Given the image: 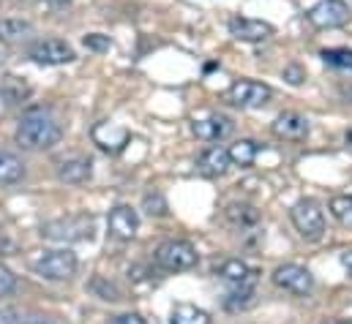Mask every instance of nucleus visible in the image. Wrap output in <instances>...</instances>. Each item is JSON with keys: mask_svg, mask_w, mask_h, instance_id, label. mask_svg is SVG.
Returning <instances> with one entry per match:
<instances>
[{"mask_svg": "<svg viewBox=\"0 0 352 324\" xmlns=\"http://www.w3.org/2000/svg\"><path fill=\"white\" fill-rule=\"evenodd\" d=\"M30 30H33V25L25 19H0V41H19Z\"/></svg>", "mask_w": 352, "mask_h": 324, "instance_id": "4be33fe9", "label": "nucleus"}, {"mask_svg": "<svg viewBox=\"0 0 352 324\" xmlns=\"http://www.w3.org/2000/svg\"><path fill=\"white\" fill-rule=\"evenodd\" d=\"M25 177V163L19 161L14 153L0 150V185H14Z\"/></svg>", "mask_w": 352, "mask_h": 324, "instance_id": "aec40b11", "label": "nucleus"}, {"mask_svg": "<svg viewBox=\"0 0 352 324\" xmlns=\"http://www.w3.org/2000/svg\"><path fill=\"white\" fill-rule=\"evenodd\" d=\"M230 166H232L230 153H227V148H221V145H213V148L202 150L199 159H197V169H199L205 177H221V174L230 172Z\"/></svg>", "mask_w": 352, "mask_h": 324, "instance_id": "4468645a", "label": "nucleus"}, {"mask_svg": "<svg viewBox=\"0 0 352 324\" xmlns=\"http://www.w3.org/2000/svg\"><path fill=\"white\" fill-rule=\"evenodd\" d=\"M306 19L320 27V30H333V27H344L350 22V5L344 0H320L317 5H311L306 11Z\"/></svg>", "mask_w": 352, "mask_h": 324, "instance_id": "423d86ee", "label": "nucleus"}, {"mask_svg": "<svg viewBox=\"0 0 352 324\" xmlns=\"http://www.w3.org/2000/svg\"><path fill=\"white\" fill-rule=\"evenodd\" d=\"M249 305H254V286L235 289V292H230L227 300H224V308H227V311H246Z\"/></svg>", "mask_w": 352, "mask_h": 324, "instance_id": "5701e85b", "label": "nucleus"}, {"mask_svg": "<svg viewBox=\"0 0 352 324\" xmlns=\"http://www.w3.org/2000/svg\"><path fill=\"white\" fill-rule=\"evenodd\" d=\"M44 3H50V5H66V3H72V0H44Z\"/></svg>", "mask_w": 352, "mask_h": 324, "instance_id": "72a5a7b5", "label": "nucleus"}, {"mask_svg": "<svg viewBox=\"0 0 352 324\" xmlns=\"http://www.w3.org/2000/svg\"><path fill=\"white\" fill-rule=\"evenodd\" d=\"M273 284L289 294H298V297H306L311 289H314V275L300 267V264H281L276 267L273 273Z\"/></svg>", "mask_w": 352, "mask_h": 324, "instance_id": "6e6552de", "label": "nucleus"}, {"mask_svg": "<svg viewBox=\"0 0 352 324\" xmlns=\"http://www.w3.org/2000/svg\"><path fill=\"white\" fill-rule=\"evenodd\" d=\"M170 324H210V314L191 305V303H177V305H173Z\"/></svg>", "mask_w": 352, "mask_h": 324, "instance_id": "6ab92c4d", "label": "nucleus"}, {"mask_svg": "<svg viewBox=\"0 0 352 324\" xmlns=\"http://www.w3.org/2000/svg\"><path fill=\"white\" fill-rule=\"evenodd\" d=\"M30 267L47 278V281H69L77 273V253L69 248H55V251H38L30 259Z\"/></svg>", "mask_w": 352, "mask_h": 324, "instance_id": "f03ea898", "label": "nucleus"}, {"mask_svg": "<svg viewBox=\"0 0 352 324\" xmlns=\"http://www.w3.org/2000/svg\"><path fill=\"white\" fill-rule=\"evenodd\" d=\"M28 324H52V322H47V319H41V316H36V319H30Z\"/></svg>", "mask_w": 352, "mask_h": 324, "instance_id": "f704fd0d", "label": "nucleus"}, {"mask_svg": "<svg viewBox=\"0 0 352 324\" xmlns=\"http://www.w3.org/2000/svg\"><path fill=\"white\" fill-rule=\"evenodd\" d=\"M90 174H93V161L85 159V156L66 159V161H60V166H58V177H60L63 183H72V185L90 180Z\"/></svg>", "mask_w": 352, "mask_h": 324, "instance_id": "f3484780", "label": "nucleus"}, {"mask_svg": "<svg viewBox=\"0 0 352 324\" xmlns=\"http://www.w3.org/2000/svg\"><path fill=\"white\" fill-rule=\"evenodd\" d=\"M227 218L232 221V224H238V227H254L257 221H260V213H257V207H252V205H230L227 207Z\"/></svg>", "mask_w": 352, "mask_h": 324, "instance_id": "412c9836", "label": "nucleus"}, {"mask_svg": "<svg viewBox=\"0 0 352 324\" xmlns=\"http://www.w3.org/2000/svg\"><path fill=\"white\" fill-rule=\"evenodd\" d=\"M284 80L289 82V84H300V82L306 80V74H303L300 66H287V69H284Z\"/></svg>", "mask_w": 352, "mask_h": 324, "instance_id": "c756f323", "label": "nucleus"}, {"mask_svg": "<svg viewBox=\"0 0 352 324\" xmlns=\"http://www.w3.org/2000/svg\"><path fill=\"white\" fill-rule=\"evenodd\" d=\"M82 44H85V49H90V52H109L112 49V38L104 36V33H88L82 38Z\"/></svg>", "mask_w": 352, "mask_h": 324, "instance_id": "bb28decb", "label": "nucleus"}, {"mask_svg": "<svg viewBox=\"0 0 352 324\" xmlns=\"http://www.w3.org/2000/svg\"><path fill=\"white\" fill-rule=\"evenodd\" d=\"M30 60L38 63V66H63V63H72L77 60V52L72 44L60 41V38H44L38 44L30 47Z\"/></svg>", "mask_w": 352, "mask_h": 324, "instance_id": "0eeeda50", "label": "nucleus"}, {"mask_svg": "<svg viewBox=\"0 0 352 324\" xmlns=\"http://www.w3.org/2000/svg\"><path fill=\"white\" fill-rule=\"evenodd\" d=\"M325 324H352V322H344V319H328Z\"/></svg>", "mask_w": 352, "mask_h": 324, "instance_id": "c9c22d12", "label": "nucleus"}, {"mask_svg": "<svg viewBox=\"0 0 352 324\" xmlns=\"http://www.w3.org/2000/svg\"><path fill=\"white\" fill-rule=\"evenodd\" d=\"M322 60L333 69H344L352 71V49H325L322 52Z\"/></svg>", "mask_w": 352, "mask_h": 324, "instance_id": "a878e982", "label": "nucleus"}, {"mask_svg": "<svg viewBox=\"0 0 352 324\" xmlns=\"http://www.w3.org/2000/svg\"><path fill=\"white\" fill-rule=\"evenodd\" d=\"M331 213L339 224L344 227H352V196H336L331 199Z\"/></svg>", "mask_w": 352, "mask_h": 324, "instance_id": "393cba45", "label": "nucleus"}, {"mask_svg": "<svg viewBox=\"0 0 352 324\" xmlns=\"http://www.w3.org/2000/svg\"><path fill=\"white\" fill-rule=\"evenodd\" d=\"M14 292H16V275L0 264V297H8Z\"/></svg>", "mask_w": 352, "mask_h": 324, "instance_id": "c85d7f7f", "label": "nucleus"}, {"mask_svg": "<svg viewBox=\"0 0 352 324\" xmlns=\"http://www.w3.org/2000/svg\"><path fill=\"white\" fill-rule=\"evenodd\" d=\"M107 227H109V232H112L118 240H134L137 232H140V216H137L134 207H129V205H118V207L109 210Z\"/></svg>", "mask_w": 352, "mask_h": 324, "instance_id": "9d476101", "label": "nucleus"}, {"mask_svg": "<svg viewBox=\"0 0 352 324\" xmlns=\"http://www.w3.org/2000/svg\"><path fill=\"white\" fill-rule=\"evenodd\" d=\"M309 120L298 112H281L276 120H273V134L278 139H287V142H303L309 137Z\"/></svg>", "mask_w": 352, "mask_h": 324, "instance_id": "f8f14e48", "label": "nucleus"}, {"mask_svg": "<svg viewBox=\"0 0 352 324\" xmlns=\"http://www.w3.org/2000/svg\"><path fill=\"white\" fill-rule=\"evenodd\" d=\"M289 218H292V227L298 229V235L303 240H309V243L322 240V235H325V213L314 199L295 202L292 210H289Z\"/></svg>", "mask_w": 352, "mask_h": 324, "instance_id": "7ed1b4c3", "label": "nucleus"}, {"mask_svg": "<svg viewBox=\"0 0 352 324\" xmlns=\"http://www.w3.org/2000/svg\"><path fill=\"white\" fill-rule=\"evenodd\" d=\"M153 259L167 273H183V270H191L197 264V248L188 240H167L156 248Z\"/></svg>", "mask_w": 352, "mask_h": 324, "instance_id": "20e7f679", "label": "nucleus"}, {"mask_svg": "<svg viewBox=\"0 0 352 324\" xmlns=\"http://www.w3.org/2000/svg\"><path fill=\"white\" fill-rule=\"evenodd\" d=\"M3 95H6L8 104H16V101H25L30 95V87L22 80H16V77H8L3 82Z\"/></svg>", "mask_w": 352, "mask_h": 324, "instance_id": "b1692460", "label": "nucleus"}, {"mask_svg": "<svg viewBox=\"0 0 352 324\" xmlns=\"http://www.w3.org/2000/svg\"><path fill=\"white\" fill-rule=\"evenodd\" d=\"M0 324H16V314L8 311V308H3L0 311Z\"/></svg>", "mask_w": 352, "mask_h": 324, "instance_id": "2f4dec72", "label": "nucleus"}, {"mask_svg": "<svg viewBox=\"0 0 352 324\" xmlns=\"http://www.w3.org/2000/svg\"><path fill=\"white\" fill-rule=\"evenodd\" d=\"M145 210L148 216H167V202L162 194H148L145 196Z\"/></svg>", "mask_w": 352, "mask_h": 324, "instance_id": "cd10ccee", "label": "nucleus"}, {"mask_svg": "<svg viewBox=\"0 0 352 324\" xmlns=\"http://www.w3.org/2000/svg\"><path fill=\"white\" fill-rule=\"evenodd\" d=\"M93 142L101 148V150H109V153H118L123 150V145L129 142V131L115 126V123H101L93 128Z\"/></svg>", "mask_w": 352, "mask_h": 324, "instance_id": "dca6fc26", "label": "nucleus"}, {"mask_svg": "<svg viewBox=\"0 0 352 324\" xmlns=\"http://www.w3.org/2000/svg\"><path fill=\"white\" fill-rule=\"evenodd\" d=\"M347 139H350V142H352V128H350V131H347Z\"/></svg>", "mask_w": 352, "mask_h": 324, "instance_id": "e433bc0d", "label": "nucleus"}, {"mask_svg": "<svg viewBox=\"0 0 352 324\" xmlns=\"http://www.w3.org/2000/svg\"><path fill=\"white\" fill-rule=\"evenodd\" d=\"M93 232V218L88 216H74V218H60V221H52L41 229L44 238L50 240H85Z\"/></svg>", "mask_w": 352, "mask_h": 324, "instance_id": "1a4fd4ad", "label": "nucleus"}, {"mask_svg": "<svg viewBox=\"0 0 352 324\" xmlns=\"http://www.w3.org/2000/svg\"><path fill=\"white\" fill-rule=\"evenodd\" d=\"M224 98H227L232 106H238V109H257V106H265V104L273 98V90H270V84H265V82L241 80L227 90Z\"/></svg>", "mask_w": 352, "mask_h": 324, "instance_id": "39448f33", "label": "nucleus"}, {"mask_svg": "<svg viewBox=\"0 0 352 324\" xmlns=\"http://www.w3.org/2000/svg\"><path fill=\"white\" fill-rule=\"evenodd\" d=\"M230 33L238 41H249V44H260L273 36V25L263 19H252V16H232L230 19Z\"/></svg>", "mask_w": 352, "mask_h": 324, "instance_id": "9b49d317", "label": "nucleus"}, {"mask_svg": "<svg viewBox=\"0 0 352 324\" xmlns=\"http://www.w3.org/2000/svg\"><path fill=\"white\" fill-rule=\"evenodd\" d=\"M342 264H344V270L352 275V251H344V253H342Z\"/></svg>", "mask_w": 352, "mask_h": 324, "instance_id": "473e14b6", "label": "nucleus"}, {"mask_svg": "<svg viewBox=\"0 0 352 324\" xmlns=\"http://www.w3.org/2000/svg\"><path fill=\"white\" fill-rule=\"evenodd\" d=\"M260 150H263V145H260V142H254V139H238L227 153H230L232 166L252 169L254 161H257V156H260Z\"/></svg>", "mask_w": 352, "mask_h": 324, "instance_id": "a211bd4d", "label": "nucleus"}, {"mask_svg": "<svg viewBox=\"0 0 352 324\" xmlns=\"http://www.w3.org/2000/svg\"><path fill=\"white\" fill-rule=\"evenodd\" d=\"M219 275H221V281L232 284L235 289H243V286H254L260 270L249 267V264L241 262V259H230V262H224V264L219 267Z\"/></svg>", "mask_w": 352, "mask_h": 324, "instance_id": "2eb2a0df", "label": "nucleus"}, {"mask_svg": "<svg viewBox=\"0 0 352 324\" xmlns=\"http://www.w3.org/2000/svg\"><path fill=\"white\" fill-rule=\"evenodd\" d=\"M109 324H145V319L140 314H120V316L109 319Z\"/></svg>", "mask_w": 352, "mask_h": 324, "instance_id": "7c9ffc66", "label": "nucleus"}, {"mask_svg": "<svg viewBox=\"0 0 352 324\" xmlns=\"http://www.w3.org/2000/svg\"><path fill=\"white\" fill-rule=\"evenodd\" d=\"M63 131L58 120L44 109H30L16 126V142L25 150H50L60 142Z\"/></svg>", "mask_w": 352, "mask_h": 324, "instance_id": "f257e3e1", "label": "nucleus"}, {"mask_svg": "<svg viewBox=\"0 0 352 324\" xmlns=\"http://www.w3.org/2000/svg\"><path fill=\"white\" fill-rule=\"evenodd\" d=\"M191 128H194L197 139H202V142H221L235 131V123L227 115H210V117L194 120Z\"/></svg>", "mask_w": 352, "mask_h": 324, "instance_id": "ddd939ff", "label": "nucleus"}]
</instances>
